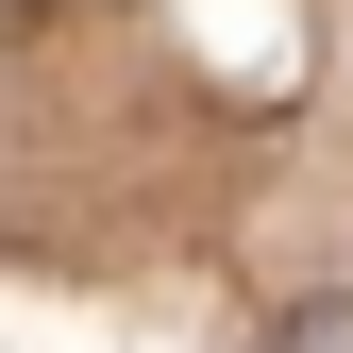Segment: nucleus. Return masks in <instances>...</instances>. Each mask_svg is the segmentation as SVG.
<instances>
[{
    "label": "nucleus",
    "mask_w": 353,
    "mask_h": 353,
    "mask_svg": "<svg viewBox=\"0 0 353 353\" xmlns=\"http://www.w3.org/2000/svg\"><path fill=\"white\" fill-rule=\"evenodd\" d=\"M270 353H353V303L320 286V303H286V320H270Z\"/></svg>",
    "instance_id": "f257e3e1"
}]
</instances>
